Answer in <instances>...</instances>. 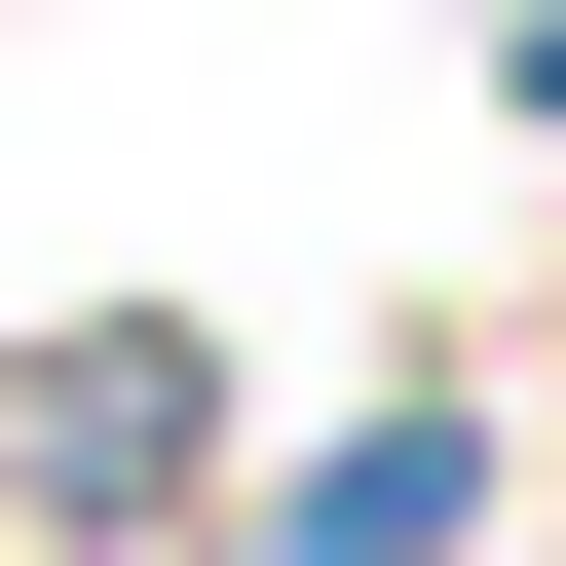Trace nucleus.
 Wrapping results in <instances>:
<instances>
[{"instance_id":"nucleus-1","label":"nucleus","mask_w":566,"mask_h":566,"mask_svg":"<svg viewBox=\"0 0 566 566\" xmlns=\"http://www.w3.org/2000/svg\"><path fill=\"white\" fill-rule=\"evenodd\" d=\"M189 416H227V378L114 303V340H39V378H0V491H39V528H151V491H189Z\"/></svg>"}]
</instances>
